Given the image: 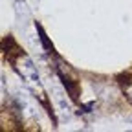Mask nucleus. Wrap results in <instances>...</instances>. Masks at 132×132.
Masks as SVG:
<instances>
[{
    "mask_svg": "<svg viewBox=\"0 0 132 132\" xmlns=\"http://www.w3.org/2000/svg\"><path fill=\"white\" fill-rule=\"evenodd\" d=\"M57 103H59L61 114L64 116V118H70V116H72V106L68 105V101H64V97L61 94H57Z\"/></svg>",
    "mask_w": 132,
    "mask_h": 132,
    "instance_id": "f03ea898",
    "label": "nucleus"
},
{
    "mask_svg": "<svg viewBox=\"0 0 132 132\" xmlns=\"http://www.w3.org/2000/svg\"><path fill=\"white\" fill-rule=\"evenodd\" d=\"M35 28H37V31H39V37H40V42L44 44V48L48 50V52H53V46H52V42L48 40V37H46V31H44V28H42L40 24H35Z\"/></svg>",
    "mask_w": 132,
    "mask_h": 132,
    "instance_id": "7ed1b4c3",
    "label": "nucleus"
},
{
    "mask_svg": "<svg viewBox=\"0 0 132 132\" xmlns=\"http://www.w3.org/2000/svg\"><path fill=\"white\" fill-rule=\"evenodd\" d=\"M15 11L16 15H24V16H29V9H28V4L26 0H15Z\"/></svg>",
    "mask_w": 132,
    "mask_h": 132,
    "instance_id": "20e7f679",
    "label": "nucleus"
},
{
    "mask_svg": "<svg viewBox=\"0 0 132 132\" xmlns=\"http://www.w3.org/2000/svg\"><path fill=\"white\" fill-rule=\"evenodd\" d=\"M15 70L20 73L24 82L33 92H39V97L44 101V92H42V85H40V77L37 73V68H35V64H33V61L28 55H19L16 61H15Z\"/></svg>",
    "mask_w": 132,
    "mask_h": 132,
    "instance_id": "f257e3e1",
    "label": "nucleus"
},
{
    "mask_svg": "<svg viewBox=\"0 0 132 132\" xmlns=\"http://www.w3.org/2000/svg\"><path fill=\"white\" fill-rule=\"evenodd\" d=\"M121 88H123L125 97L132 103V77H130V79H127V81H121Z\"/></svg>",
    "mask_w": 132,
    "mask_h": 132,
    "instance_id": "39448f33",
    "label": "nucleus"
}]
</instances>
